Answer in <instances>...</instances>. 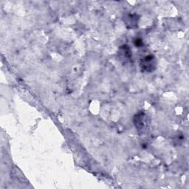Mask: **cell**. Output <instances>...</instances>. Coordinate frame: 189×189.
I'll use <instances>...</instances> for the list:
<instances>
[{
  "mask_svg": "<svg viewBox=\"0 0 189 189\" xmlns=\"http://www.w3.org/2000/svg\"><path fill=\"white\" fill-rule=\"evenodd\" d=\"M140 66H141L142 70L144 71L151 72L154 70L156 66L154 57L153 56H147L144 57L141 60Z\"/></svg>",
  "mask_w": 189,
  "mask_h": 189,
  "instance_id": "obj_1",
  "label": "cell"
},
{
  "mask_svg": "<svg viewBox=\"0 0 189 189\" xmlns=\"http://www.w3.org/2000/svg\"><path fill=\"white\" fill-rule=\"evenodd\" d=\"M134 44H135V45L137 46V47H140V46H141L142 44V41L140 38H137V39L135 40V41H134Z\"/></svg>",
  "mask_w": 189,
  "mask_h": 189,
  "instance_id": "obj_2",
  "label": "cell"
}]
</instances>
